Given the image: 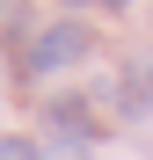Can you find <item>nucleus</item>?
<instances>
[{
    "label": "nucleus",
    "instance_id": "1",
    "mask_svg": "<svg viewBox=\"0 0 153 160\" xmlns=\"http://www.w3.org/2000/svg\"><path fill=\"white\" fill-rule=\"evenodd\" d=\"M88 51H95V29H88V22H51V29L29 37L22 73H37V80H44V73H59V66H80Z\"/></svg>",
    "mask_w": 153,
    "mask_h": 160
},
{
    "label": "nucleus",
    "instance_id": "2",
    "mask_svg": "<svg viewBox=\"0 0 153 160\" xmlns=\"http://www.w3.org/2000/svg\"><path fill=\"white\" fill-rule=\"evenodd\" d=\"M44 131L66 138V146H95V138H102V117H88L80 95H59V102H44Z\"/></svg>",
    "mask_w": 153,
    "mask_h": 160
},
{
    "label": "nucleus",
    "instance_id": "3",
    "mask_svg": "<svg viewBox=\"0 0 153 160\" xmlns=\"http://www.w3.org/2000/svg\"><path fill=\"white\" fill-rule=\"evenodd\" d=\"M117 102L131 117H146L153 109V58H124V80H117Z\"/></svg>",
    "mask_w": 153,
    "mask_h": 160
},
{
    "label": "nucleus",
    "instance_id": "4",
    "mask_svg": "<svg viewBox=\"0 0 153 160\" xmlns=\"http://www.w3.org/2000/svg\"><path fill=\"white\" fill-rule=\"evenodd\" d=\"M0 160H44L37 138H0Z\"/></svg>",
    "mask_w": 153,
    "mask_h": 160
},
{
    "label": "nucleus",
    "instance_id": "5",
    "mask_svg": "<svg viewBox=\"0 0 153 160\" xmlns=\"http://www.w3.org/2000/svg\"><path fill=\"white\" fill-rule=\"evenodd\" d=\"M59 8H88V0H59ZM110 8H124V0H110Z\"/></svg>",
    "mask_w": 153,
    "mask_h": 160
},
{
    "label": "nucleus",
    "instance_id": "6",
    "mask_svg": "<svg viewBox=\"0 0 153 160\" xmlns=\"http://www.w3.org/2000/svg\"><path fill=\"white\" fill-rule=\"evenodd\" d=\"M0 8H8V0H0Z\"/></svg>",
    "mask_w": 153,
    "mask_h": 160
}]
</instances>
